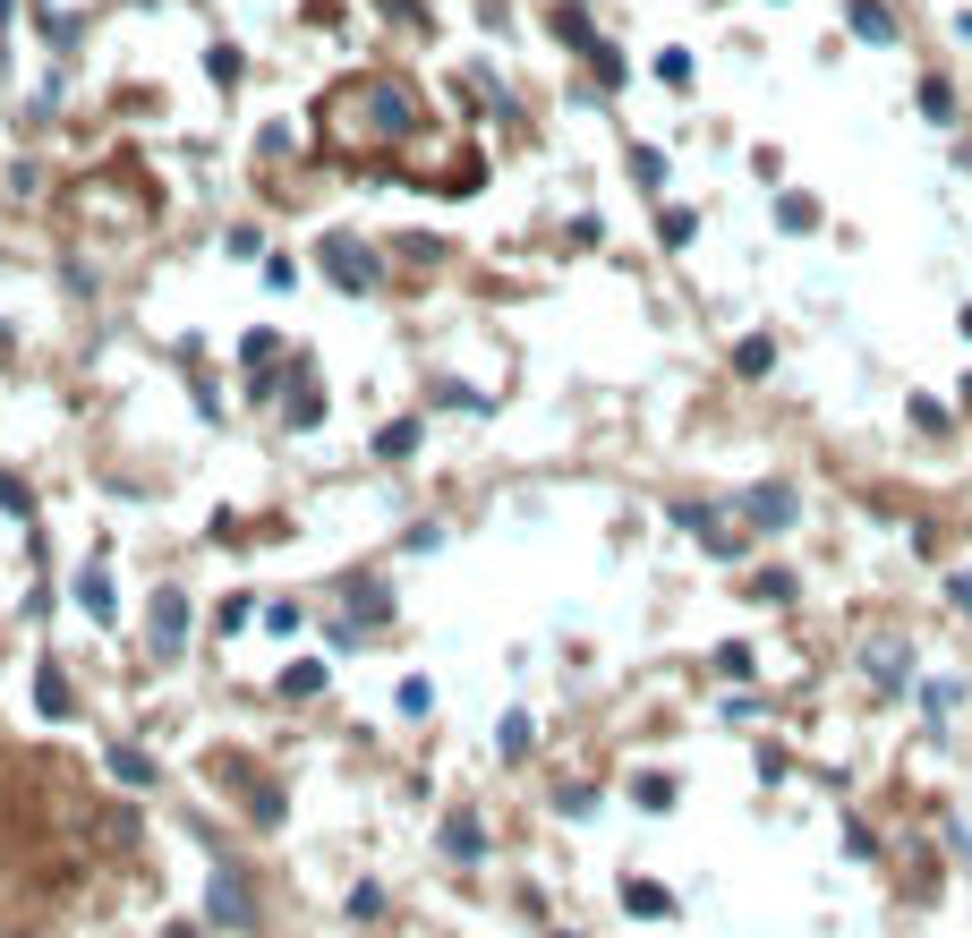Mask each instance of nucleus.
Wrapping results in <instances>:
<instances>
[{"instance_id": "12", "label": "nucleus", "mask_w": 972, "mask_h": 938, "mask_svg": "<svg viewBox=\"0 0 972 938\" xmlns=\"http://www.w3.org/2000/svg\"><path fill=\"white\" fill-rule=\"evenodd\" d=\"M34 700H43V716H77V691H68L61 666H43V675H34Z\"/></svg>"}, {"instance_id": "30", "label": "nucleus", "mask_w": 972, "mask_h": 938, "mask_svg": "<svg viewBox=\"0 0 972 938\" xmlns=\"http://www.w3.org/2000/svg\"><path fill=\"white\" fill-rule=\"evenodd\" d=\"M9 9H18V0H0V18H9Z\"/></svg>"}, {"instance_id": "6", "label": "nucleus", "mask_w": 972, "mask_h": 938, "mask_svg": "<svg viewBox=\"0 0 972 938\" xmlns=\"http://www.w3.org/2000/svg\"><path fill=\"white\" fill-rule=\"evenodd\" d=\"M862 675H871L878 691H905V682H912V648H905V640H878V648H862Z\"/></svg>"}, {"instance_id": "3", "label": "nucleus", "mask_w": 972, "mask_h": 938, "mask_svg": "<svg viewBox=\"0 0 972 938\" xmlns=\"http://www.w3.org/2000/svg\"><path fill=\"white\" fill-rule=\"evenodd\" d=\"M188 589L180 581H162L154 589V606H145V640H154V657H180V648H188Z\"/></svg>"}, {"instance_id": "18", "label": "nucleus", "mask_w": 972, "mask_h": 938, "mask_svg": "<svg viewBox=\"0 0 972 938\" xmlns=\"http://www.w3.org/2000/svg\"><path fill=\"white\" fill-rule=\"evenodd\" d=\"M316 691H324V666H316V657L282 666V700H316Z\"/></svg>"}, {"instance_id": "28", "label": "nucleus", "mask_w": 972, "mask_h": 938, "mask_svg": "<svg viewBox=\"0 0 972 938\" xmlns=\"http://www.w3.org/2000/svg\"><path fill=\"white\" fill-rule=\"evenodd\" d=\"M426 709H435V691H426V682L410 675V682H401V716H426Z\"/></svg>"}, {"instance_id": "5", "label": "nucleus", "mask_w": 972, "mask_h": 938, "mask_svg": "<svg viewBox=\"0 0 972 938\" xmlns=\"http://www.w3.org/2000/svg\"><path fill=\"white\" fill-rule=\"evenodd\" d=\"M674 513V529H691L700 547H716V554H743V529H725V520L709 513V504H666Z\"/></svg>"}, {"instance_id": "13", "label": "nucleus", "mask_w": 972, "mask_h": 938, "mask_svg": "<svg viewBox=\"0 0 972 938\" xmlns=\"http://www.w3.org/2000/svg\"><path fill=\"white\" fill-rule=\"evenodd\" d=\"M111 777L129 785V794H145V785H154V759H145L137 743H111Z\"/></svg>"}, {"instance_id": "23", "label": "nucleus", "mask_w": 972, "mask_h": 938, "mask_svg": "<svg viewBox=\"0 0 972 938\" xmlns=\"http://www.w3.org/2000/svg\"><path fill=\"white\" fill-rule=\"evenodd\" d=\"M248 810H257L264 828H273V819H282V810H291V802H282V785H248Z\"/></svg>"}, {"instance_id": "20", "label": "nucleus", "mask_w": 972, "mask_h": 938, "mask_svg": "<svg viewBox=\"0 0 972 938\" xmlns=\"http://www.w3.org/2000/svg\"><path fill=\"white\" fill-rule=\"evenodd\" d=\"M342 597H350V615H358V623L392 615V597H385V589H376V581H342Z\"/></svg>"}, {"instance_id": "22", "label": "nucleus", "mask_w": 972, "mask_h": 938, "mask_svg": "<svg viewBox=\"0 0 972 938\" xmlns=\"http://www.w3.org/2000/svg\"><path fill=\"white\" fill-rule=\"evenodd\" d=\"M631 180H640V188H666V154H657V145H631Z\"/></svg>"}, {"instance_id": "11", "label": "nucleus", "mask_w": 972, "mask_h": 938, "mask_svg": "<svg viewBox=\"0 0 972 938\" xmlns=\"http://www.w3.org/2000/svg\"><path fill=\"white\" fill-rule=\"evenodd\" d=\"M768 367H777V342H768V333H743V342H734V376H750V385H759Z\"/></svg>"}, {"instance_id": "14", "label": "nucleus", "mask_w": 972, "mask_h": 938, "mask_svg": "<svg viewBox=\"0 0 972 938\" xmlns=\"http://www.w3.org/2000/svg\"><path fill=\"white\" fill-rule=\"evenodd\" d=\"M77 606H86L95 623H111V615H120V597H111V581H102V572H77Z\"/></svg>"}, {"instance_id": "27", "label": "nucleus", "mask_w": 972, "mask_h": 938, "mask_svg": "<svg viewBox=\"0 0 972 938\" xmlns=\"http://www.w3.org/2000/svg\"><path fill=\"white\" fill-rule=\"evenodd\" d=\"M912 427H930V435H947V410L930 401V392H912Z\"/></svg>"}, {"instance_id": "2", "label": "nucleus", "mask_w": 972, "mask_h": 938, "mask_svg": "<svg viewBox=\"0 0 972 938\" xmlns=\"http://www.w3.org/2000/svg\"><path fill=\"white\" fill-rule=\"evenodd\" d=\"M316 265H324V273H333V291H350V299H367V291H376V257L358 248L350 230H324Z\"/></svg>"}, {"instance_id": "7", "label": "nucleus", "mask_w": 972, "mask_h": 938, "mask_svg": "<svg viewBox=\"0 0 972 938\" xmlns=\"http://www.w3.org/2000/svg\"><path fill=\"white\" fill-rule=\"evenodd\" d=\"M444 853H453V862H486V828L469 819V810H453V819H444Z\"/></svg>"}, {"instance_id": "17", "label": "nucleus", "mask_w": 972, "mask_h": 938, "mask_svg": "<svg viewBox=\"0 0 972 938\" xmlns=\"http://www.w3.org/2000/svg\"><path fill=\"white\" fill-rule=\"evenodd\" d=\"M955 700H964V682H921V716H930V725H947V716H955Z\"/></svg>"}, {"instance_id": "24", "label": "nucleus", "mask_w": 972, "mask_h": 938, "mask_svg": "<svg viewBox=\"0 0 972 938\" xmlns=\"http://www.w3.org/2000/svg\"><path fill=\"white\" fill-rule=\"evenodd\" d=\"M777 223L785 230H810V223H819V205H810V196H777Z\"/></svg>"}, {"instance_id": "8", "label": "nucleus", "mask_w": 972, "mask_h": 938, "mask_svg": "<svg viewBox=\"0 0 972 938\" xmlns=\"http://www.w3.org/2000/svg\"><path fill=\"white\" fill-rule=\"evenodd\" d=\"M623 905L640 913V921H666V913H674V887H657V878H623Z\"/></svg>"}, {"instance_id": "16", "label": "nucleus", "mask_w": 972, "mask_h": 938, "mask_svg": "<svg viewBox=\"0 0 972 938\" xmlns=\"http://www.w3.org/2000/svg\"><path fill=\"white\" fill-rule=\"evenodd\" d=\"M657 239H666V248H691V239H700V214H691V205H666V214H657Z\"/></svg>"}, {"instance_id": "19", "label": "nucleus", "mask_w": 972, "mask_h": 938, "mask_svg": "<svg viewBox=\"0 0 972 938\" xmlns=\"http://www.w3.org/2000/svg\"><path fill=\"white\" fill-rule=\"evenodd\" d=\"M529 743H538V725H529V709H512L504 725H495V751H504V759H520Z\"/></svg>"}, {"instance_id": "10", "label": "nucleus", "mask_w": 972, "mask_h": 938, "mask_svg": "<svg viewBox=\"0 0 972 938\" xmlns=\"http://www.w3.org/2000/svg\"><path fill=\"white\" fill-rule=\"evenodd\" d=\"M419 435H426L419 419H385V427H376V461H410V453H419Z\"/></svg>"}, {"instance_id": "15", "label": "nucleus", "mask_w": 972, "mask_h": 938, "mask_svg": "<svg viewBox=\"0 0 972 938\" xmlns=\"http://www.w3.org/2000/svg\"><path fill=\"white\" fill-rule=\"evenodd\" d=\"M921 120L955 129V86H947V77H921Z\"/></svg>"}, {"instance_id": "1", "label": "nucleus", "mask_w": 972, "mask_h": 938, "mask_svg": "<svg viewBox=\"0 0 972 938\" xmlns=\"http://www.w3.org/2000/svg\"><path fill=\"white\" fill-rule=\"evenodd\" d=\"M205 921H214V930H257V887H248V871L214 862V878H205Z\"/></svg>"}, {"instance_id": "21", "label": "nucleus", "mask_w": 972, "mask_h": 938, "mask_svg": "<svg viewBox=\"0 0 972 938\" xmlns=\"http://www.w3.org/2000/svg\"><path fill=\"white\" fill-rule=\"evenodd\" d=\"M350 921H385V887H376V878L350 887Z\"/></svg>"}, {"instance_id": "25", "label": "nucleus", "mask_w": 972, "mask_h": 938, "mask_svg": "<svg viewBox=\"0 0 972 938\" xmlns=\"http://www.w3.org/2000/svg\"><path fill=\"white\" fill-rule=\"evenodd\" d=\"M43 43H52V52H77V18H52V9H43Z\"/></svg>"}, {"instance_id": "26", "label": "nucleus", "mask_w": 972, "mask_h": 938, "mask_svg": "<svg viewBox=\"0 0 972 938\" xmlns=\"http://www.w3.org/2000/svg\"><path fill=\"white\" fill-rule=\"evenodd\" d=\"M554 810H563V819H588V810H597V794H588V785H563V794H554Z\"/></svg>"}, {"instance_id": "4", "label": "nucleus", "mask_w": 972, "mask_h": 938, "mask_svg": "<svg viewBox=\"0 0 972 938\" xmlns=\"http://www.w3.org/2000/svg\"><path fill=\"white\" fill-rule=\"evenodd\" d=\"M802 520V495L785 478H768V486H750L743 495V529H759V538H777V529H793Z\"/></svg>"}, {"instance_id": "31", "label": "nucleus", "mask_w": 972, "mask_h": 938, "mask_svg": "<svg viewBox=\"0 0 972 938\" xmlns=\"http://www.w3.org/2000/svg\"><path fill=\"white\" fill-rule=\"evenodd\" d=\"M964 333H972V308H964Z\"/></svg>"}, {"instance_id": "9", "label": "nucleus", "mask_w": 972, "mask_h": 938, "mask_svg": "<svg viewBox=\"0 0 972 938\" xmlns=\"http://www.w3.org/2000/svg\"><path fill=\"white\" fill-rule=\"evenodd\" d=\"M844 18L862 43H896V18H887V0H844Z\"/></svg>"}, {"instance_id": "29", "label": "nucleus", "mask_w": 972, "mask_h": 938, "mask_svg": "<svg viewBox=\"0 0 972 938\" xmlns=\"http://www.w3.org/2000/svg\"><path fill=\"white\" fill-rule=\"evenodd\" d=\"M947 597H955V606H972V572H955V581H947Z\"/></svg>"}]
</instances>
